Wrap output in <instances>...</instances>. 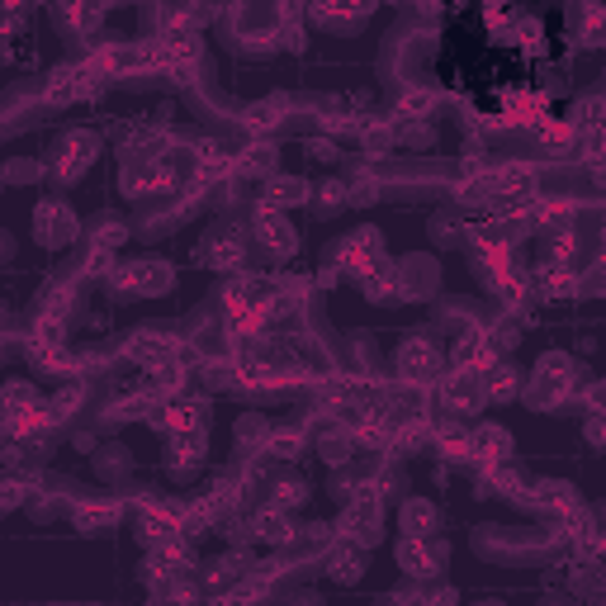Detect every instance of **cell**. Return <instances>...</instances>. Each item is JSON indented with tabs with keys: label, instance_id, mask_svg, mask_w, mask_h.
Here are the masks:
<instances>
[{
	"label": "cell",
	"instance_id": "277c9868",
	"mask_svg": "<svg viewBox=\"0 0 606 606\" xmlns=\"http://www.w3.org/2000/svg\"><path fill=\"white\" fill-rule=\"evenodd\" d=\"M256 242H261V247H270L275 256H289L299 237H294V228L285 223V214H275V209H266V204H261V209H256Z\"/></svg>",
	"mask_w": 606,
	"mask_h": 606
},
{
	"label": "cell",
	"instance_id": "5b68a950",
	"mask_svg": "<svg viewBox=\"0 0 606 606\" xmlns=\"http://www.w3.org/2000/svg\"><path fill=\"white\" fill-rule=\"evenodd\" d=\"M441 559H446V545H436V550H427L422 540H403L398 545V564H403V573H412V578H431V573L441 569Z\"/></svg>",
	"mask_w": 606,
	"mask_h": 606
},
{
	"label": "cell",
	"instance_id": "52a82bcc",
	"mask_svg": "<svg viewBox=\"0 0 606 606\" xmlns=\"http://www.w3.org/2000/svg\"><path fill=\"white\" fill-rule=\"evenodd\" d=\"M436 526H441L436 502H427V498H408V502H403V531H408L412 540H427Z\"/></svg>",
	"mask_w": 606,
	"mask_h": 606
},
{
	"label": "cell",
	"instance_id": "7a4b0ae2",
	"mask_svg": "<svg viewBox=\"0 0 606 606\" xmlns=\"http://www.w3.org/2000/svg\"><path fill=\"white\" fill-rule=\"evenodd\" d=\"M34 223H38L34 237L43 242V247H67V242L76 237V214L62 204V199H43V204L34 209Z\"/></svg>",
	"mask_w": 606,
	"mask_h": 606
},
{
	"label": "cell",
	"instance_id": "8992f818",
	"mask_svg": "<svg viewBox=\"0 0 606 606\" xmlns=\"http://www.w3.org/2000/svg\"><path fill=\"white\" fill-rule=\"evenodd\" d=\"M469 455H479L483 464H507L512 460V436L502 427H479L469 436Z\"/></svg>",
	"mask_w": 606,
	"mask_h": 606
},
{
	"label": "cell",
	"instance_id": "30bf717a",
	"mask_svg": "<svg viewBox=\"0 0 606 606\" xmlns=\"http://www.w3.org/2000/svg\"><path fill=\"white\" fill-rule=\"evenodd\" d=\"M313 199V190H308V180H289V176H275L266 185V209H289V204H308Z\"/></svg>",
	"mask_w": 606,
	"mask_h": 606
},
{
	"label": "cell",
	"instance_id": "9c48e42d",
	"mask_svg": "<svg viewBox=\"0 0 606 606\" xmlns=\"http://www.w3.org/2000/svg\"><path fill=\"white\" fill-rule=\"evenodd\" d=\"M247 526H251V535H256V540H266V545H289V540H294V526H289V517H285V512H275V507L256 512Z\"/></svg>",
	"mask_w": 606,
	"mask_h": 606
},
{
	"label": "cell",
	"instance_id": "3957f363",
	"mask_svg": "<svg viewBox=\"0 0 606 606\" xmlns=\"http://www.w3.org/2000/svg\"><path fill=\"white\" fill-rule=\"evenodd\" d=\"M398 375L417 379V384L436 379V375H441V346L427 341V337H408V341H403V351H398Z\"/></svg>",
	"mask_w": 606,
	"mask_h": 606
},
{
	"label": "cell",
	"instance_id": "8fae6325",
	"mask_svg": "<svg viewBox=\"0 0 606 606\" xmlns=\"http://www.w3.org/2000/svg\"><path fill=\"white\" fill-rule=\"evenodd\" d=\"M95 464H100V474H105V479H119V474H128V450L124 446H100Z\"/></svg>",
	"mask_w": 606,
	"mask_h": 606
},
{
	"label": "cell",
	"instance_id": "ba28073f",
	"mask_svg": "<svg viewBox=\"0 0 606 606\" xmlns=\"http://www.w3.org/2000/svg\"><path fill=\"white\" fill-rule=\"evenodd\" d=\"M327 573H332L337 583H356L360 573H365V550L351 545V540H341L337 550L327 554Z\"/></svg>",
	"mask_w": 606,
	"mask_h": 606
},
{
	"label": "cell",
	"instance_id": "6da1fadb",
	"mask_svg": "<svg viewBox=\"0 0 606 606\" xmlns=\"http://www.w3.org/2000/svg\"><path fill=\"white\" fill-rule=\"evenodd\" d=\"M100 143H95V133H62L53 147V166H57V180H76L86 176V166L95 161Z\"/></svg>",
	"mask_w": 606,
	"mask_h": 606
}]
</instances>
